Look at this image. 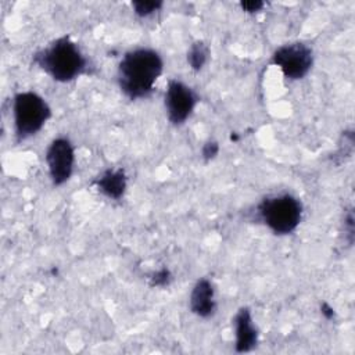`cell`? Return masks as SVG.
Instances as JSON below:
<instances>
[{"instance_id":"cell-1","label":"cell","mask_w":355,"mask_h":355,"mask_svg":"<svg viewBox=\"0 0 355 355\" xmlns=\"http://www.w3.org/2000/svg\"><path fill=\"white\" fill-rule=\"evenodd\" d=\"M164 71V61L158 51L150 47H136L126 51L116 69L121 92L130 100L146 98Z\"/></svg>"},{"instance_id":"cell-2","label":"cell","mask_w":355,"mask_h":355,"mask_svg":"<svg viewBox=\"0 0 355 355\" xmlns=\"http://www.w3.org/2000/svg\"><path fill=\"white\" fill-rule=\"evenodd\" d=\"M33 62L53 80L61 83L75 80L87 68L86 55L69 36L57 37L36 51Z\"/></svg>"},{"instance_id":"cell-3","label":"cell","mask_w":355,"mask_h":355,"mask_svg":"<svg viewBox=\"0 0 355 355\" xmlns=\"http://www.w3.org/2000/svg\"><path fill=\"white\" fill-rule=\"evenodd\" d=\"M302 214L301 201L290 193L268 196L257 205L258 219L275 234L293 233L301 223Z\"/></svg>"},{"instance_id":"cell-4","label":"cell","mask_w":355,"mask_h":355,"mask_svg":"<svg viewBox=\"0 0 355 355\" xmlns=\"http://www.w3.org/2000/svg\"><path fill=\"white\" fill-rule=\"evenodd\" d=\"M51 116L47 101L32 90L19 92L12 98L14 133L18 141L37 135Z\"/></svg>"},{"instance_id":"cell-5","label":"cell","mask_w":355,"mask_h":355,"mask_svg":"<svg viewBox=\"0 0 355 355\" xmlns=\"http://www.w3.org/2000/svg\"><path fill=\"white\" fill-rule=\"evenodd\" d=\"M270 62L288 80H298L308 75L313 65V51L302 42L283 44L275 50Z\"/></svg>"},{"instance_id":"cell-6","label":"cell","mask_w":355,"mask_h":355,"mask_svg":"<svg viewBox=\"0 0 355 355\" xmlns=\"http://www.w3.org/2000/svg\"><path fill=\"white\" fill-rule=\"evenodd\" d=\"M198 103L197 93L184 82L171 79L165 89L164 105L168 121L175 125H183L193 114Z\"/></svg>"},{"instance_id":"cell-7","label":"cell","mask_w":355,"mask_h":355,"mask_svg":"<svg viewBox=\"0 0 355 355\" xmlns=\"http://www.w3.org/2000/svg\"><path fill=\"white\" fill-rule=\"evenodd\" d=\"M44 158L51 183L54 186L65 184L71 179L75 166V148L71 140L62 136L53 139Z\"/></svg>"},{"instance_id":"cell-8","label":"cell","mask_w":355,"mask_h":355,"mask_svg":"<svg viewBox=\"0 0 355 355\" xmlns=\"http://www.w3.org/2000/svg\"><path fill=\"white\" fill-rule=\"evenodd\" d=\"M233 327H234V348L237 352H248L254 349L258 344V330L254 324L251 311L247 306H241L234 318H233Z\"/></svg>"},{"instance_id":"cell-9","label":"cell","mask_w":355,"mask_h":355,"mask_svg":"<svg viewBox=\"0 0 355 355\" xmlns=\"http://www.w3.org/2000/svg\"><path fill=\"white\" fill-rule=\"evenodd\" d=\"M190 311L198 318H211L216 311L215 291L209 279L201 277L196 282L190 294Z\"/></svg>"},{"instance_id":"cell-10","label":"cell","mask_w":355,"mask_h":355,"mask_svg":"<svg viewBox=\"0 0 355 355\" xmlns=\"http://www.w3.org/2000/svg\"><path fill=\"white\" fill-rule=\"evenodd\" d=\"M96 189L110 200H119L123 197L128 187V178L122 168L105 169L94 180Z\"/></svg>"},{"instance_id":"cell-11","label":"cell","mask_w":355,"mask_h":355,"mask_svg":"<svg viewBox=\"0 0 355 355\" xmlns=\"http://www.w3.org/2000/svg\"><path fill=\"white\" fill-rule=\"evenodd\" d=\"M209 57V47L202 42H194L187 51V64L193 71H200L205 65Z\"/></svg>"},{"instance_id":"cell-12","label":"cell","mask_w":355,"mask_h":355,"mask_svg":"<svg viewBox=\"0 0 355 355\" xmlns=\"http://www.w3.org/2000/svg\"><path fill=\"white\" fill-rule=\"evenodd\" d=\"M162 1H133L132 7L136 15L144 18L158 11L162 7Z\"/></svg>"},{"instance_id":"cell-13","label":"cell","mask_w":355,"mask_h":355,"mask_svg":"<svg viewBox=\"0 0 355 355\" xmlns=\"http://www.w3.org/2000/svg\"><path fill=\"white\" fill-rule=\"evenodd\" d=\"M169 280H171V273H169L168 269L164 268V269L158 270V272L154 275L151 284H153V286H165V284L169 283Z\"/></svg>"},{"instance_id":"cell-14","label":"cell","mask_w":355,"mask_h":355,"mask_svg":"<svg viewBox=\"0 0 355 355\" xmlns=\"http://www.w3.org/2000/svg\"><path fill=\"white\" fill-rule=\"evenodd\" d=\"M219 151V146L216 141H207L202 147V157L208 161V159H212L215 158V155L218 154Z\"/></svg>"},{"instance_id":"cell-15","label":"cell","mask_w":355,"mask_h":355,"mask_svg":"<svg viewBox=\"0 0 355 355\" xmlns=\"http://www.w3.org/2000/svg\"><path fill=\"white\" fill-rule=\"evenodd\" d=\"M265 3L263 1H241L240 7L245 11V12H258L263 8Z\"/></svg>"}]
</instances>
